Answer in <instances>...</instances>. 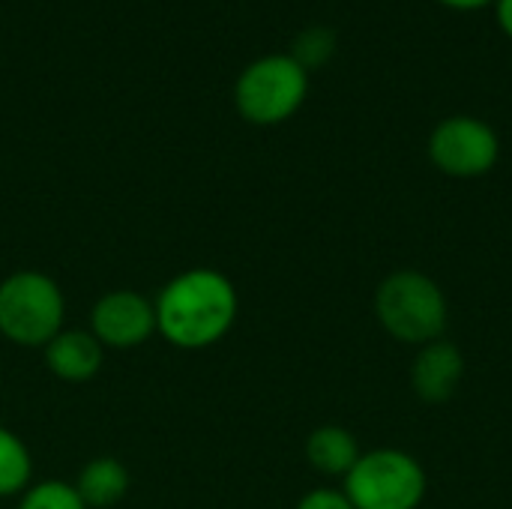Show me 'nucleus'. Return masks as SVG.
Listing matches in <instances>:
<instances>
[{
    "instance_id": "obj_1",
    "label": "nucleus",
    "mask_w": 512,
    "mask_h": 509,
    "mask_svg": "<svg viewBox=\"0 0 512 509\" xmlns=\"http://www.w3.org/2000/svg\"><path fill=\"white\" fill-rule=\"evenodd\" d=\"M156 333L180 351L219 345L240 312L234 282L216 267H192L168 279L156 300Z\"/></svg>"
},
{
    "instance_id": "obj_2",
    "label": "nucleus",
    "mask_w": 512,
    "mask_h": 509,
    "mask_svg": "<svg viewBox=\"0 0 512 509\" xmlns=\"http://www.w3.org/2000/svg\"><path fill=\"white\" fill-rule=\"evenodd\" d=\"M66 318L60 285L39 270H15L0 282V336L18 348H45Z\"/></svg>"
},
{
    "instance_id": "obj_3",
    "label": "nucleus",
    "mask_w": 512,
    "mask_h": 509,
    "mask_svg": "<svg viewBox=\"0 0 512 509\" xmlns=\"http://www.w3.org/2000/svg\"><path fill=\"white\" fill-rule=\"evenodd\" d=\"M309 96V72L291 54H264L252 60L234 84V105L255 126L291 120Z\"/></svg>"
},
{
    "instance_id": "obj_4",
    "label": "nucleus",
    "mask_w": 512,
    "mask_h": 509,
    "mask_svg": "<svg viewBox=\"0 0 512 509\" xmlns=\"http://www.w3.org/2000/svg\"><path fill=\"white\" fill-rule=\"evenodd\" d=\"M375 312L384 330L408 345H429L447 327V300L435 279L417 270L387 276L375 294Z\"/></svg>"
},
{
    "instance_id": "obj_5",
    "label": "nucleus",
    "mask_w": 512,
    "mask_h": 509,
    "mask_svg": "<svg viewBox=\"0 0 512 509\" xmlns=\"http://www.w3.org/2000/svg\"><path fill=\"white\" fill-rule=\"evenodd\" d=\"M345 498L354 509H417L426 498V471L402 450L360 453L345 474Z\"/></svg>"
},
{
    "instance_id": "obj_6",
    "label": "nucleus",
    "mask_w": 512,
    "mask_h": 509,
    "mask_svg": "<svg viewBox=\"0 0 512 509\" xmlns=\"http://www.w3.org/2000/svg\"><path fill=\"white\" fill-rule=\"evenodd\" d=\"M498 156H501L498 132L480 117H468V114L447 117L429 135V159L447 177H459V180L483 177L498 165Z\"/></svg>"
},
{
    "instance_id": "obj_7",
    "label": "nucleus",
    "mask_w": 512,
    "mask_h": 509,
    "mask_svg": "<svg viewBox=\"0 0 512 509\" xmlns=\"http://www.w3.org/2000/svg\"><path fill=\"white\" fill-rule=\"evenodd\" d=\"M90 333L102 348L132 351L156 333V306L132 288L108 291L90 309Z\"/></svg>"
},
{
    "instance_id": "obj_8",
    "label": "nucleus",
    "mask_w": 512,
    "mask_h": 509,
    "mask_svg": "<svg viewBox=\"0 0 512 509\" xmlns=\"http://www.w3.org/2000/svg\"><path fill=\"white\" fill-rule=\"evenodd\" d=\"M465 378V357L453 342L435 339L423 345L411 366V387L423 402H447Z\"/></svg>"
},
{
    "instance_id": "obj_9",
    "label": "nucleus",
    "mask_w": 512,
    "mask_h": 509,
    "mask_svg": "<svg viewBox=\"0 0 512 509\" xmlns=\"http://www.w3.org/2000/svg\"><path fill=\"white\" fill-rule=\"evenodd\" d=\"M45 369L66 381V384H84L90 381L105 360V348L96 342L90 330H60L45 348H42Z\"/></svg>"
},
{
    "instance_id": "obj_10",
    "label": "nucleus",
    "mask_w": 512,
    "mask_h": 509,
    "mask_svg": "<svg viewBox=\"0 0 512 509\" xmlns=\"http://www.w3.org/2000/svg\"><path fill=\"white\" fill-rule=\"evenodd\" d=\"M72 486L87 509H111L129 492V471L114 456H96L78 471Z\"/></svg>"
},
{
    "instance_id": "obj_11",
    "label": "nucleus",
    "mask_w": 512,
    "mask_h": 509,
    "mask_svg": "<svg viewBox=\"0 0 512 509\" xmlns=\"http://www.w3.org/2000/svg\"><path fill=\"white\" fill-rule=\"evenodd\" d=\"M306 459L315 471L327 474V477H345L357 459H360V447L354 441V435L342 426H321L309 435L306 441Z\"/></svg>"
},
{
    "instance_id": "obj_12",
    "label": "nucleus",
    "mask_w": 512,
    "mask_h": 509,
    "mask_svg": "<svg viewBox=\"0 0 512 509\" xmlns=\"http://www.w3.org/2000/svg\"><path fill=\"white\" fill-rule=\"evenodd\" d=\"M33 480V459L27 444L6 426H0V498H18Z\"/></svg>"
},
{
    "instance_id": "obj_13",
    "label": "nucleus",
    "mask_w": 512,
    "mask_h": 509,
    "mask_svg": "<svg viewBox=\"0 0 512 509\" xmlns=\"http://www.w3.org/2000/svg\"><path fill=\"white\" fill-rule=\"evenodd\" d=\"M15 509H87L78 498L75 486L66 480H42L30 483L24 495H18Z\"/></svg>"
},
{
    "instance_id": "obj_14",
    "label": "nucleus",
    "mask_w": 512,
    "mask_h": 509,
    "mask_svg": "<svg viewBox=\"0 0 512 509\" xmlns=\"http://www.w3.org/2000/svg\"><path fill=\"white\" fill-rule=\"evenodd\" d=\"M306 72L321 69L330 63V57L336 54V33L330 27H306L297 33L294 48L288 51Z\"/></svg>"
},
{
    "instance_id": "obj_15",
    "label": "nucleus",
    "mask_w": 512,
    "mask_h": 509,
    "mask_svg": "<svg viewBox=\"0 0 512 509\" xmlns=\"http://www.w3.org/2000/svg\"><path fill=\"white\" fill-rule=\"evenodd\" d=\"M297 509H354L351 501L345 498V492H336V489H315L309 492Z\"/></svg>"
},
{
    "instance_id": "obj_16",
    "label": "nucleus",
    "mask_w": 512,
    "mask_h": 509,
    "mask_svg": "<svg viewBox=\"0 0 512 509\" xmlns=\"http://www.w3.org/2000/svg\"><path fill=\"white\" fill-rule=\"evenodd\" d=\"M495 18H498V27L512 39V0H495Z\"/></svg>"
},
{
    "instance_id": "obj_17",
    "label": "nucleus",
    "mask_w": 512,
    "mask_h": 509,
    "mask_svg": "<svg viewBox=\"0 0 512 509\" xmlns=\"http://www.w3.org/2000/svg\"><path fill=\"white\" fill-rule=\"evenodd\" d=\"M450 9H459V12H471V9H483V6H492L495 0H438Z\"/></svg>"
}]
</instances>
